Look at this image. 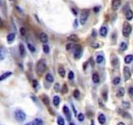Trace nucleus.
I'll list each match as a JSON object with an SVG mask.
<instances>
[{
	"label": "nucleus",
	"instance_id": "7ed1b4c3",
	"mask_svg": "<svg viewBox=\"0 0 133 125\" xmlns=\"http://www.w3.org/2000/svg\"><path fill=\"white\" fill-rule=\"evenodd\" d=\"M14 115H15V119H16L17 121H18V122H23L26 119L25 113L21 109H17L15 111Z\"/></svg>",
	"mask_w": 133,
	"mask_h": 125
},
{
	"label": "nucleus",
	"instance_id": "5701e85b",
	"mask_svg": "<svg viewBox=\"0 0 133 125\" xmlns=\"http://www.w3.org/2000/svg\"><path fill=\"white\" fill-rule=\"evenodd\" d=\"M92 81H93L94 83H98L100 81V77H99L98 73H94L93 74H92Z\"/></svg>",
	"mask_w": 133,
	"mask_h": 125
},
{
	"label": "nucleus",
	"instance_id": "f257e3e1",
	"mask_svg": "<svg viewBox=\"0 0 133 125\" xmlns=\"http://www.w3.org/2000/svg\"><path fill=\"white\" fill-rule=\"evenodd\" d=\"M132 28L129 23L125 22L123 24V28H122V34L125 38H128L130 34L132 33Z\"/></svg>",
	"mask_w": 133,
	"mask_h": 125
},
{
	"label": "nucleus",
	"instance_id": "13d9d810",
	"mask_svg": "<svg viewBox=\"0 0 133 125\" xmlns=\"http://www.w3.org/2000/svg\"><path fill=\"white\" fill-rule=\"evenodd\" d=\"M91 125H95V123H94L93 120H92V122H91Z\"/></svg>",
	"mask_w": 133,
	"mask_h": 125
},
{
	"label": "nucleus",
	"instance_id": "72a5a7b5",
	"mask_svg": "<svg viewBox=\"0 0 133 125\" xmlns=\"http://www.w3.org/2000/svg\"><path fill=\"white\" fill-rule=\"evenodd\" d=\"M128 94H129V96H130L131 99H132L133 102V87L132 86L128 89Z\"/></svg>",
	"mask_w": 133,
	"mask_h": 125
},
{
	"label": "nucleus",
	"instance_id": "37998d69",
	"mask_svg": "<svg viewBox=\"0 0 133 125\" xmlns=\"http://www.w3.org/2000/svg\"><path fill=\"white\" fill-rule=\"evenodd\" d=\"M59 89H60V85H59V83H56L55 85H54V90L58 92Z\"/></svg>",
	"mask_w": 133,
	"mask_h": 125
},
{
	"label": "nucleus",
	"instance_id": "9d476101",
	"mask_svg": "<svg viewBox=\"0 0 133 125\" xmlns=\"http://www.w3.org/2000/svg\"><path fill=\"white\" fill-rule=\"evenodd\" d=\"M111 66L114 68H118L119 65H120V61H119V59L116 56H113L111 60Z\"/></svg>",
	"mask_w": 133,
	"mask_h": 125
},
{
	"label": "nucleus",
	"instance_id": "0eeeda50",
	"mask_svg": "<svg viewBox=\"0 0 133 125\" xmlns=\"http://www.w3.org/2000/svg\"><path fill=\"white\" fill-rule=\"evenodd\" d=\"M83 55V48L81 46H78L75 49L74 52V58L76 59H79Z\"/></svg>",
	"mask_w": 133,
	"mask_h": 125
},
{
	"label": "nucleus",
	"instance_id": "f3484780",
	"mask_svg": "<svg viewBox=\"0 0 133 125\" xmlns=\"http://www.w3.org/2000/svg\"><path fill=\"white\" fill-rule=\"evenodd\" d=\"M67 40L68 41H71V42H78V40H79V38H78V35L71 34L70 36L67 37Z\"/></svg>",
	"mask_w": 133,
	"mask_h": 125
},
{
	"label": "nucleus",
	"instance_id": "2eb2a0df",
	"mask_svg": "<svg viewBox=\"0 0 133 125\" xmlns=\"http://www.w3.org/2000/svg\"><path fill=\"white\" fill-rule=\"evenodd\" d=\"M126 18L128 21L132 20L133 18V12L130 9V8H128V9L127 10V12H126Z\"/></svg>",
	"mask_w": 133,
	"mask_h": 125
},
{
	"label": "nucleus",
	"instance_id": "6ab92c4d",
	"mask_svg": "<svg viewBox=\"0 0 133 125\" xmlns=\"http://www.w3.org/2000/svg\"><path fill=\"white\" fill-rule=\"evenodd\" d=\"M41 99H42V101H43V103H44V105H46V106H48V105L50 104L49 98H48V97L46 96V95H43Z\"/></svg>",
	"mask_w": 133,
	"mask_h": 125
},
{
	"label": "nucleus",
	"instance_id": "cd10ccee",
	"mask_svg": "<svg viewBox=\"0 0 133 125\" xmlns=\"http://www.w3.org/2000/svg\"><path fill=\"white\" fill-rule=\"evenodd\" d=\"M59 103H60V98H59L58 96H55L53 98V104H54V106L57 107L59 105Z\"/></svg>",
	"mask_w": 133,
	"mask_h": 125
},
{
	"label": "nucleus",
	"instance_id": "bb28decb",
	"mask_svg": "<svg viewBox=\"0 0 133 125\" xmlns=\"http://www.w3.org/2000/svg\"><path fill=\"white\" fill-rule=\"evenodd\" d=\"M45 78H46V80L48 81V82H49V83H52L54 81L53 76H52L51 73H47L46 77H45Z\"/></svg>",
	"mask_w": 133,
	"mask_h": 125
},
{
	"label": "nucleus",
	"instance_id": "a878e982",
	"mask_svg": "<svg viewBox=\"0 0 133 125\" xmlns=\"http://www.w3.org/2000/svg\"><path fill=\"white\" fill-rule=\"evenodd\" d=\"M104 61V56L102 55V54H98V55L97 56V59H96V62H97L98 64L100 63H101Z\"/></svg>",
	"mask_w": 133,
	"mask_h": 125
},
{
	"label": "nucleus",
	"instance_id": "79ce46f5",
	"mask_svg": "<svg viewBox=\"0 0 133 125\" xmlns=\"http://www.w3.org/2000/svg\"><path fill=\"white\" fill-rule=\"evenodd\" d=\"M20 33H21V35H22V36H24V35L26 34V29L25 28H23V27H22L20 29Z\"/></svg>",
	"mask_w": 133,
	"mask_h": 125
},
{
	"label": "nucleus",
	"instance_id": "052dcab7",
	"mask_svg": "<svg viewBox=\"0 0 133 125\" xmlns=\"http://www.w3.org/2000/svg\"><path fill=\"white\" fill-rule=\"evenodd\" d=\"M12 1H13V0H12Z\"/></svg>",
	"mask_w": 133,
	"mask_h": 125
},
{
	"label": "nucleus",
	"instance_id": "473e14b6",
	"mask_svg": "<svg viewBox=\"0 0 133 125\" xmlns=\"http://www.w3.org/2000/svg\"><path fill=\"white\" fill-rule=\"evenodd\" d=\"M77 117H78V121H80V122H83V121L84 120V119H85V116H84V114L82 113H78V115H77Z\"/></svg>",
	"mask_w": 133,
	"mask_h": 125
},
{
	"label": "nucleus",
	"instance_id": "3c124183",
	"mask_svg": "<svg viewBox=\"0 0 133 125\" xmlns=\"http://www.w3.org/2000/svg\"><path fill=\"white\" fill-rule=\"evenodd\" d=\"M72 109H73V111H74V113H75V115H78V114H77V111H76V109H75V107H74V105H73V104H72Z\"/></svg>",
	"mask_w": 133,
	"mask_h": 125
},
{
	"label": "nucleus",
	"instance_id": "864d4df0",
	"mask_svg": "<svg viewBox=\"0 0 133 125\" xmlns=\"http://www.w3.org/2000/svg\"><path fill=\"white\" fill-rule=\"evenodd\" d=\"M72 12H73V13H74V15H77V14H78V13H77V11L74 9V8H72Z\"/></svg>",
	"mask_w": 133,
	"mask_h": 125
},
{
	"label": "nucleus",
	"instance_id": "49530a36",
	"mask_svg": "<svg viewBox=\"0 0 133 125\" xmlns=\"http://www.w3.org/2000/svg\"><path fill=\"white\" fill-rule=\"evenodd\" d=\"M3 22L2 20L1 17H0V29H3Z\"/></svg>",
	"mask_w": 133,
	"mask_h": 125
},
{
	"label": "nucleus",
	"instance_id": "e433bc0d",
	"mask_svg": "<svg viewBox=\"0 0 133 125\" xmlns=\"http://www.w3.org/2000/svg\"><path fill=\"white\" fill-rule=\"evenodd\" d=\"M67 92H68L67 85H66V83H64L63 86H62V94H66Z\"/></svg>",
	"mask_w": 133,
	"mask_h": 125
},
{
	"label": "nucleus",
	"instance_id": "5fc2aeb1",
	"mask_svg": "<svg viewBox=\"0 0 133 125\" xmlns=\"http://www.w3.org/2000/svg\"><path fill=\"white\" fill-rule=\"evenodd\" d=\"M24 125H34V124H33V122H30V123H28V124H26Z\"/></svg>",
	"mask_w": 133,
	"mask_h": 125
},
{
	"label": "nucleus",
	"instance_id": "8fccbe9b",
	"mask_svg": "<svg viewBox=\"0 0 133 125\" xmlns=\"http://www.w3.org/2000/svg\"><path fill=\"white\" fill-rule=\"evenodd\" d=\"M78 26V20L77 19H75V21H74V28H77Z\"/></svg>",
	"mask_w": 133,
	"mask_h": 125
},
{
	"label": "nucleus",
	"instance_id": "ddd939ff",
	"mask_svg": "<svg viewBox=\"0 0 133 125\" xmlns=\"http://www.w3.org/2000/svg\"><path fill=\"white\" fill-rule=\"evenodd\" d=\"M15 37H16V35H15L14 33H9V34L7 36V41H8V43H12L13 41H14L15 39Z\"/></svg>",
	"mask_w": 133,
	"mask_h": 125
},
{
	"label": "nucleus",
	"instance_id": "412c9836",
	"mask_svg": "<svg viewBox=\"0 0 133 125\" xmlns=\"http://www.w3.org/2000/svg\"><path fill=\"white\" fill-rule=\"evenodd\" d=\"M19 52H20V55L21 57H24L26 54V51H25V48H24V45L20 43L19 44Z\"/></svg>",
	"mask_w": 133,
	"mask_h": 125
},
{
	"label": "nucleus",
	"instance_id": "c756f323",
	"mask_svg": "<svg viewBox=\"0 0 133 125\" xmlns=\"http://www.w3.org/2000/svg\"><path fill=\"white\" fill-rule=\"evenodd\" d=\"M112 83L114 85H118V84H120L121 83V78L120 77H115L114 78H113L112 80Z\"/></svg>",
	"mask_w": 133,
	"mask_h": 125
},
{
	"label": "nucleus",
	"instance_id": "f03ea898",
	"mask_svg": "<svg viewBox=\"0 0 133 125\" xmlns=\"http://www.w3.org/2000/svg\"><path fill=\"white\" fill-rule=\"evenodd\" d=\"M46 69V62L43 59L39 60L37 63V73L39 75H41Z\"/></svg>",
	"mask_w": 133,
	"mask_h": 125
},
{
	"label": "nucleus",
	"instance_id": "4be33fe9",
	"mask_svg": "<svg viewBox=\"0 0 133 125\" xmlns=\"http://www.w3.org/2000/svg\"><path fill=\"white\" fill-rule=\"evenodd\" d=\"M58 73L62 78H64L66 75V71H65V68H63L62 66H60L58 68Z\"/></svg>",
	"mask_w": 133,
	"mask_h": 125
},
{
	"label": "nucleus",
	"instance_id": "bf43d9fd",
	"mask_svg": "<svg viewBox=\"0 0 133 125\" xmlns=\"http://www.w3.org/2000/svg\"><path fill=\"white\" fill-rule=\"evenodd\" d=\"M69 125H75V124H74V123H70Z\"/></svg>",
	"mask_w": 133,
	"mask_h": 125
},
{
	"label": "nucleus",
	"instance_id": "4d7b16f0",
	"mask_svg": "<svg viewBox=\"0 0 133 125\" xmlns=\"http://www.w3.org/2000/svg\"><path fill=\"white\" fill-rule=\"evenodd\" d=\"M116 125H125V124H124V123H122V122H120V123H118Z\"/></svg>",
	"mask_w": 133,
	"mask_h": 125
},
{
	"label": "nucleus",
	"instance_id": "423d86ee",
	"mask_svg": "<svg viewBox=\"0 0 133 125\" xmlns=\"http://www.w3.org/2000/svg\"><path fill=\"white\" fill-rule=\"evenodd\" d=\"M117 113H118V114H120V115L122 116L123 119H132L131 114L125 109H122V108H117Z\"/></svg>",
	"mask_w": 133,
	"mask_h": 125
},
{
	"label": "nucleus",
	"instance_id": "c9c22d12",
	"mask_svg": "<svg viewBox=\"0 0 133 125\" xmlns=\"http://www.w3.org/2000/svg\"><path fill=\"white\" fill-rule=\"evenodd\" d=\"M73 97H74L75 98H77V99H78L80 97V92L78 89H76V90L73 92Z\"/></svg>",
	"mask_w": 133,
	"mask_h": 125
},
{
	"label": "nucleus",
	"instance_id": "4c0bfd02",
	"mask_svg": "<svg viewBox=\"0 0 133 125\" xmlns=\"http://www.w3.org/2000/svg\"><path fill=\"white\" fill-rule=\"evenodd\" d=\"M28 49L31 52H35V51H36V48H35L34 46L31 44V43H28Z\"/></svg>",
	"mask_w": 133,
	"mask_h": 125
},
{
	"label": "nucleus",
	"instance_id": "4468645a",
	"mask_svg": "<svg viewBox=\"0 0 133 125\" xmlns=\"http://www.w3.org/2000/svg\"><path fill=\"white\" fill-rule=\"evenodd\" d=\"M100 35H101V37H106V35H107V32H108V29L106 27V26H102V27L100 29Z\"/></svg>",
	"mask_w": 133,
	"mask_h": 125
},
{
	"label": "nucleus",
	"instance_id": "6e6552de",
	"mask_svg": "<svg viewBox=\"0 0 133 125\" xmlns=\"http://www.w3.org/2000/svg\"><path fill=\"white\" fill-rule=\"evenodd\" d=\"M62 111H63L64 114H65L66 118L67 120H71L72 119V114H71V112H70V109L68 108V107L66 106V105H64L63 108H62Z\"/></svg>",
	"mask_w": 133,
	"mask_h": 125
},
{
	"label": "nucleus",
	"instance_id": "58836bf2",
	"mask_svg": "<svg viewBox=\"0 0 133 125\" xmlns=\"http://www.w3.org/2000/svg\"><path fill=\"white\" fill-rule=\"evenodd\" d=\"M73 47H74V44H73V43H67V44L66 45V50H70V49H72Z\"/></svg>",
	"mask_w": 133,
	"mask_h": 125
},
{
	"label": "nucleus",
	"instance_id": "f704fd0d",
	"mask_svg": "<svg viewBox=\"0 0 133 125\" xmlns=\"http://www.w3.org/2000/svg\"><path fill=\"white\" fill-rule=\"evenodd\" d=\"M43 52H44L45 54H48V53H49V50H50L49 46H48V44H44L43 46Z\"/></svg>",
	"mask_w": 133,
	"mask_h": 125
},
{
	"label": "nucleus",
	"instance_id": "393cba45",
	"mask_svg": "<svg viewBox=\"0 0 133 125\" xmlns=\"http://www.w3.org/2000/svg\"><path fill=\"white\" fill-rule=\"evenodd\" d=\"M132 60H133V55H132V54L127 55L125 57V59H124V61H125V63H127V64H129V63H131Z\"/></svg>",
	"mask_w": 133,
	"mask_h": 125
},
{
	"label": "nucleus",
	"instance_id": "de8ad7c7",
	"mask_svg": "<svg viewBox=\"0 0 133 125\" xmlns=\"http://www.w3.org/2000/svg\"><path fill=\"white\" fill-rule=\"evenodd\" d=\"M90 62H91V65H92V67H94V65H95V63H94V61H93V59H92V58H91Z\"/></svg>",
	"mask_w": 133,
	"mask_h": 125
},
{
	"label": "nucleus",
	"instance_id": "20e7f679",
	"mask_svg": "<svg viewBox=\"0 0 133 125\" xmlns=\"http://www.w3.org/2000/svg\"><path fill=\"white\" fill-rule=\"evenodd\" d=\"M88 17H89V10H84L83 13H81V16H80V24L82 25H84L87 23Z\"/></svg>",
	"mask_w": 133,
	"mask_h": 125
},
{
	"label": "nucleus",
	"instance_id": "a18cd8bd",
	"mask_svg": "<svg viewBox=\"0 0 133 125\" xmlns=\"http://www.w3.org/2000/svg\"><path fill=\"white\" fill-rule=\"evenodd\" d=\"M92 48H99L100 47V45H99V43H92Z\"/></svg>",
	"mask_w": 133,
	"mask_h": 125
},
{
	"label": "nucleus",
	"instance_id": "f8f14e48",
	"mask_svg": "<svg viewBox=\"0 0 133 125\" xmlns=\"http://www.w3.org/2000/svg\"><path fill=\"white\" fill-rule=\"evenodd\" d=\"M39 39H40V41H41L42 43H46L48 41V35H47L45 33H41L39 34Z\"/></svg>",
	"mask_w": 133,
	"mask_h": 125
},
{
	"label": "nucleus",
	"instance_id": "09e8293b",
	"mask_svg": "<svg viewBox=\"0 0 133 125\" xmlns=\"http://www.w3.org/2000/svg\"><path fill=\"white\" fill-rule=\"evenodd\" d=\"M99 9H100L99 7H96V8H93V10H94V12H95V13H98Z\"/></svg>",
	"mask_w": 133,
	"mask_h": 125
},
{
	"label": "nucleus",
	"instance_id": "c85d7f7f",
	"mask_svg": "<svg viewBox=\"0 0 133 125\" xmlns=\"http://www.w3.org/2000/svg\"><path fill=\"white\" fill-rule=\"evenodd\" d=\"M57 122L58 125H65V120H64V119L62 116H59V117L57 118Z\"/></svg>",
	"mask_w": 133,
	"mask_h": 125
},
{
	"label": "nucleus",
	"instance_id": "c03bdc74",
	"mask_svg": "<svg viewBox=\"0 0 133 125\" xmlns=\"http://www.w3.org/2000/svg\"><path fill=\"white\" fill-rule=\"evenodd\" d=\"M37 85H38V81H37V80H33V88H36Z\"/></svg>",
	"mask_w": 133,
	"mask_h": 125
},
{
	"label": "nucleus",
	"instance_id": "6e6d98bb",
	"mask_svg": "<svg viewBox=\"0 0 133 125\" xmlns=\"http://www.w3.org/2000/svg\"><path fill=\"white\" fill-rule=\"evenodd\" d=\"M92 36H94V37L96 36V31H95V30L92 31Z\"/></svg>",
	"mask_w": 133,
	"mask_h": 125
},
{
	"label": "nucleus",
	"instance_id": "39448f33",
	"mask_svg": "<svg viewBox=\"0 0 133 125\" xmlns=\"http://www.w3.org/2000/svg\"><path fill=\"white\" fill-rule=\"evenodd\" d=\"M123 76H124V80L127 82L132 77V73H131V70L129 68V67L125 66L123 68Z\"/></svg>",
	"mask_w": 133,
	"mask_h": 125
},
{
	"label": "nucleus",
	"instance_id": "a211bd4d",
	"mask_svg": "<svg viewBox=\"0 0 133 125\" xmlns=\"http://www.w3.org/2000/svg\"><path fill=\"white\" fill-rule=\"evenodd\" d=\"M11 75H12V72H9V71L5 72L4 73H3V74L0 76V82L3 81V80H4V79H6L7 78H8V77L11 76Z\"/></svg>",
	"mask_w": 133,
	"mask_h": 125
},
{
	"label": "nucleus",
	"instance_id": "a19ab883",
	"mask_svg": "<svg viewBox=\"0 0 133 125\" xmlns=\"http://www.w3.org/2000/svg\"><path fill=\"white\" fill-rule=\"evenodd\" d=\"M4 57H5L4 53H3V51L2 50L1 48H0V60H3V59H4Z\"/></svg>",
	"mask_w": 133,
	"mask_h": 125
},
{
	"label": "nucleus",
	"instance_id": "aec40b11",
	"mask_svg": "<svg viewBox=\"0 0 133 125\" xmlns=\"http://www.w3.org/2000/svg\"><path fill=\"white\" fill-rule=\"evenodd\" d=\"M124 95H125V89H124V88H120V89L117 90L116 96L118 97V98H122Z\"/></svg>",
	"mask_w": 133,
	"mask_h": 125
},
{
	"label": "nucleus",
	"instance_id": "9b49d317",
	"mask_svg": "<svg viewBox=\"0 0 133 125\" xmlns=\"http://www.w3.org/2000/svg\"><path fill=\"white\" fill-rule=\"evenodd\" d=\"M97 119H98V122L101 125H104L105 124H106V116H105L103 113H99L98 117H97Z\"/></svg>",
	"mask_w": 133,
	"mask_h": 125
},
{
	"label": "nucleus",
	"instance_id": "603ef678",
	"mask_svg": "<svg viewBox=\"0 0 133 125\" xmlns=\"http://www.w3.org/2000/svg\"><path fill=\"white\" fill-rule=\"evenodd\" d=\"M83 65H84V66H83V69H84V70H85V69H86V68H87V63H84V64H83Z\"/></svg>",
	"mask_w": 133,
	"mask_h": 125
},
{
	"label": "nucleus",
	"instance_id": "b1692460",
	"mask_svg": "<svg viewBox=\"0 0 133 125\" xmlns=\"http://www.w3.org/2000/svg\"><path fill=\"white\" fill-rule=\"evenodd\" d=\"M101 96H102V98L105 102L107 101V98H108V92H107V89H104L102 90V93H101Z\"/></svg>",
	"mask_w": 133,
	"mask_h": 125
},
{
	"label": "nucleus",
	"instance_id": "7c9ffc66",
	"mask_svg": "<svg viewBox=\"0 0 133 125\" xmlns=\"http://www.w3.org/2000/svg\"><path fill=\"white\" fill-rule=\"evenodd\" d=\"M34 125H43V121L41 119H36L33 121Z\"/></svg>",
	"mask_w": 133,
	"mask_h": 125
},
{
	"label": "nucleus",
	"instance_id": "2f4dec72",
	"mask_svg": "<svg viewBox=\"0 0 133 125\" xmlns=\"http://www.w3.org/2000/svg\"><path fill=\"white\" fill-rule=\"evenodd\" d=\"M122 106L124 107V108H126V109H129V108H131V104L129 102L127 101H123L122 102Z\"/></svg>",
	"mask_w": 133,
	"mask_h": 125
},
{
	"label": "nucleus",
	"instance_id": "ea45409f",
	"mask_svg": "<svg viewBox=\"0 0 133 125\" xmlns=\"http://www.w3.org/2000/svg\"><path fill=\"white\" fill-rule=\"evenodd\" d=\"M68 78H69L70 80H72V79L74 78V73H73L72 71L69 72V73H68Z\"/></svg>",
	"mask_w": 133,
	"mask_h": 125
},
{
	"label": "nucleus",
	"instance_id": "1a4fd4ad",
	"mask_svg": "<svg viewBox=\"0 0 133 125\" xmlns=\"http://www.w3.org/2000/svg\"><path fill=\"white\" fill-rule=\"evenodd\" d=\"M122 5V0H112L111 2V8L113 10H117Z\"/></svg>",
	"mask_w": 133,
	"mask_h": 125
},
{
	"label": "nucleus",
	"instance_id": "dca6fc26",
	"mask_svg": "<svg viewBox=\"0 0 133 125\" xmlns=\"http://www.w3.org/2000/svg\"><path fill=\"white\" fill-rule=\"evenodd\" d=\"M127 48H128V45H127V43L126 42H122L120 43V46H119V50L121 52H124L125 50H127Z\"/></svg>",
	"mask_w": 133,
	"mask_h": 125
}]
</instances>
